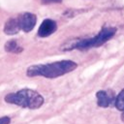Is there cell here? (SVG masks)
Segmentation results:
<instances>
[{"label": "cell", "instance_id": "1", "mask_svg": "<svg viewBox=\"0 0 124 124\" xmlns=\"http://www.w3.org/2000/svg\"><path fill=\"white\" fill-rule=\"evenodd\" d=\"M77 67L78 64L72 60H61L48 64L30 66L27 69L26 75L28 77L42 76L48 78H54L74 71Z\"/></svg>", "mask_w": 124, "mask_h": 124}, {"label": "cell", "instance_id": "2", "mask_svg": "<svg viewBox=\"0 0 124 124\" xmlns=\"http://www.w3.org/2000/svg\"><path fill=\"white\" fill-rule=\"evenodd\" d=\"M5 102L22 108L36 109L44 104V98L37 91L25 88L7 94L5 96Z\"/></svg>", "mask_w": 124, "mask_h": 124}, {"label": "cell", "instance_id": "3", "mask_svg": "<svg viewBox=\"0 0 124 124\" xmlns=\"http://www.w3.org/2000/svg\"><path fill=\"white\" fill-rule=\"evenodd\" d=\"M116 32V29L113 27H106L103 28L96 36L87 39H79V40H73L69 44L64 45L62 49L70 50V49H88L91 47H97L105 44L108 41Z\"/></svg>", "mask_w": 124, "mask_h": 124}, {"label": "cell", "instance_id": "4", "mask_svg": "<svg viewBox=\"0 0 124 124\" xmlns=\"http://www.w3.org/2000/svg\"><path fill=\"white\" fill-rule=\"evenodd\" d=\"M19 25L22 31L24 32H30L36 25L37 17L34 14L31 13H24L21 14L19 16H17Z\"/></svg>", "mask_w": 124, "mask_h": 124}, {"label": "cell", "instance_id": "5", "mask_svg": "<svg viewBox=\"0 0 124 124\" xmlns=\"http://www.w3.org/2000/svg\"><path fill=\"white\" fill-rule=\"evenodd\" d=\"M57 29V24L54 20L52 19H45L42 24L39 27L38 30V35L41 38H46L49 35H51L52 33H54Z\"/></svg>", "mask_w": 124, "mask_h": 124}, {"label": "cell", "instance_id": "6", "mask_svg": "<svg viewBox=\"0 0 124 124\" xmlns=\"http://www.w3.org/2000/svg\"><path fill=\"white\" fill-rule=\"evenodd\" d=\"M96 97H97V104H98V106L102 107V108H108L112 103V101L114 100L113 94L111 92L105 91V90L98 91L97 94H96Z\"/></svg>", "mask_w": 124, "mask_h": 124}, {"label": "cell", "instance_id": "7", "mask_svg": "<svg viewBox=\"0 0 124 124\" xmlns=\"http://www.w3.org/2000/svg\"><path fill=\"white\" fill-rule=\"evenodd\" d=\"M19 30H21V28H20L19 21H18L17 17L16 18H15V17L9 18L6 21L5 26H4L5 34H7V35H15V34L18 33Z\"/></svg>", "mask_w": 124, "mask_h": 124}, {"label": "cell", "instance_id": "8", "mask_svg": "<svg viewBox=\"0 0 124 124\" xmlns=\"http://www.w3.org/2000/svg\"><path fill=\"white\" fill-rule=\"evenodd\" d=\"M5 50L7 52H12V53H20L23 50V48L17 44L16 41L11 40L5 44Z\"/></svg>", "mask_w": 124, "mask_h": 124}, {"label": "cell", "instance_id": "9", "mask_svg": "<svg viewBox=\"0 0 124 124\" xmlns=\"http://www.w3.org/2000/svg\"><path fill=\"white\" fill-rule=\"evenodd\" d=\"M115 107L117 109L124 111V89L117 95L115 99Z\"/></svg>", "mask_w": 124, "mask_h": 124}, {"label": "cell", "instance_id": "10", "mask_svg": "<svg viewBox=\"0 0 124 124\" xmlns=\"http://www.w3.org/2000/svg\"><path fill=\"white\" fill-rule=\"evenodd\" d=\"M11 118L9 116H3L0 117V124H10Z\"/></svg>", "mask_w": 124, "mask_h": 124}, {"label": "cell", "instance_id": "11", "mask_svg": "<svg viewBox=\"0 0 124 124\" xmlns=\"http://www.w3.org/2000/svg\"><path fill=\"white\" fill-rule=\"evenodd\" d=\"M62 0H42L44 4H51V3H60Z\"/></svg>", "mask_w": 124, "mask_h": 124}, {"label": "cell", "instance_id": "12", "mask_svg": "<svg viewBox=\"0 0 124 124\" xmlns=\"http://www.w3.org/2000/svg\"><path fill=\"white\" fill-rule=\"evenodd\" d=\"M122 118H123V120H124V113H123V116H122Z\"/></svg>", "mask_w": 124, "mask_h": 124}]
</instances>
